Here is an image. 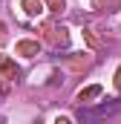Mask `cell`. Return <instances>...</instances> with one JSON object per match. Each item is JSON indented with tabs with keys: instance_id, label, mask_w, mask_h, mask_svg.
<instances>
[{
	"instance_id": "6da1fadb",
	"label": "cell",
	"mask_w": 121,
	"mask_h": 124,
	"mask_svg": "<svg viewBox=\"0 0 121 124\" xmlns=\"http://www.w3.org/2000/svg\"><path fill=\"white\" fill-rule=\"evenodd\" d=\"M118 110H121L118 98H107V101H101L98 107H81V110H78V121L81 124H101L104 118L115 116Z\"/></svg>"
}]
</instances>
